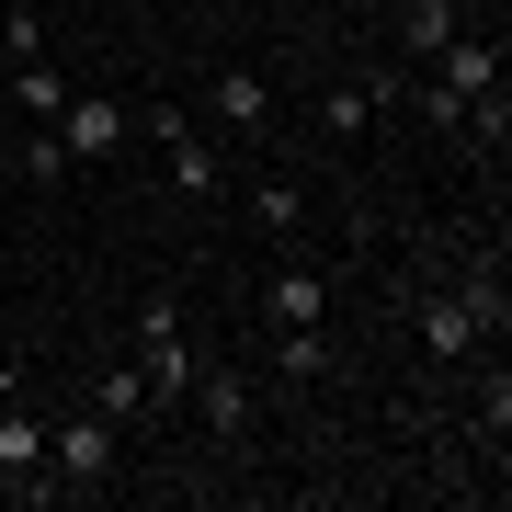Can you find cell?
I'll return each mask as SVG.
<instances>
[{
  "instance_id": "cell-1",
  "label": "cell",
  "mask_w": 512,
  "mask_h": 512,
  "mask_svg": "<svg viewBox=\"0 0 512 512\" xmlns=\"http://www.w3.org/2000/svg\"><path fill=\"white\" fill-rule=\"evenodd\" d=\"M0 490L12 501H57V478H46V410H35L23 376H0Z\"/></svg>"
},
{
  "instance_id": "cell-2",
  "label": "cell",
  "mask_w": 512,
  "mask_h": 512,
  "mask_svg": "<svg viewBox=\"0 0 512 512\" xmlns=\"http://www.w3.org/2000/svg\"><path fill=\"white\" fill-rule=\"evenodd\" d=\"M46 478H57V490H103V478H114V421L103 410H69L46 433Z\"/></svg>"
},
{
  "instance_id": "cell-3",
  "label": "cell",
  "mask_w": 512,
  "mask_h": 512,
  "mask_svg": "<svg viewBox=\"0 0 512 512\" xmlns=\"http://www.w3.org/2000/svg\"><path fill=\"white\" fill-rule=\"evenodd\" d=\"M137 376H148V399L205 376V365H194V342H183V308H171V296H148V308H137Z\"/></svg>"
},
{
  "instance_id": "cell-4",
  "label": "cell",
  "mask_w": 512,
  "mask_h": 512,
  "mask_svg": "<svg viewBox=\"0 0 512 512\" xmlns=\"http://www.w3.org/2000/svg\"><path fill=\"white\" fill-rule=\"evenodd\" d=\"M57 148H69V160H114V148H126V103L69 92V103H57Z\"/></svg>"
},
{
  "instance_id": "cell-5",
  "label": "cell",
  "mask_w": 512,
  "mask_h": 512,
  "mask_svg": "<svg viewBox=\"0 0 512 512\" xmlns=\"http://www.w3.org/2000/svg\"><path fill=\"white\" fill-rule=\"evenodd\" d=\"M137 126L160 137V160H171V183H183V194H217V148L194 137V114H171V103H160V114H137Z\"/></svg>"
},
{
  "instance_id": "cell-6",
  "label": "cell",
  "mask_w": 512,
  "mask_h": 512,
  "mask_svg": "<svg viewBox=\"0 0 512 512\" xmlns=\"http://www.w3.org/2000/svg\"><path fill=\"white\" fill-rule=\"evenodd\" d=\"M433 92H456V103H490L501 92V35H456L433 57Z\"/></svg>"
},
{
  "instance_id": "cell-7",
  "label": "cell",
  "mask_w": 512,
  "mask_h": 512,
  "mask_svg": "<svg viewBox=\"0 0 512 512\" xmlns=\"http://www.w3.org/2000/svg\"><path fill=\"white\" fill-rule=\"evenodd\" d=\"M205 114H217L228 137H262V126H274V80H262V69H217V92H205Z\"/></svg>"
},
{
  "instance_id": "cell-8",
  "label": "cell",
  "mask_w": 512,
  "mask_h": 512,
  "mask_svg": "<svg viewBox=\"0 0 512 512\" xmlns=\"http://www.w3.org/2000/svg\"><path fill=\"white\" fill-rule=\"evenodd\" d=\"M421 353H444V365H456V353H478V342H490V330H478V308H467V285L456 296H421Z\"/></svg>"
},
{
  "instance_id": "cell-9",
  "label": "cell",
  "mask_w": 512,
  "mask_h": 512,
  "mask_svg": "<svg viewBox=\"0 0 512 512\" xmlns=\"http://www.w3.org/2000/svg\"><path fill=\"white\" fill-rule=\"evenodd\" d=\"M456 35H467V12H456V0H399V57H410V69H433Z\"/></svg>"
},
{
  "instance_id": "cell-10",
  "label": "cell",
  "mask_w": 512,
  "mask_h": 512,
  "mask_svg": "<svg viewBox=\"0 0 512 512\" xmlns=\"http://www.w3.org/2000/svg\"><path fill=\"white\" fill-rule=\"evenodd\" d=\"M319 308H330V285L308 274V262H285V274L262 285V319H274V330H319Z\"/></svg>"
},
{
  "instance_id": "cell-11",
  "label": "cell",
  "mask_w": 512,
  "mask_h": 512,
  "mask_svg": "<svg viewBox=\"0 0 512 512\" xmlns=\"http://www.w3.org/2000/svg\"><path fill=\"white\" fill-rule=\"evenodd\" d=\"M194 410H205V433H217V444L251 433V387H228V376H194Z\"/></svg>"
},
{
  "instance_id": "cell-12",
  "label": "cell",
  "mask_w": 512,
  "mask_h": 512,
  "mask_svg": "<svg viewBox=\"0 0 512 512\" xmlns=\"http://www.w3.org/2000/svg\"><path fill=\"white\" fill-rule=\"evenodd\" d=\"M274 376L285 387H319L330 376V342H319V330H274Z\"/></svg>"
},
{
  "instance_id": "cell-13",
  "label": "cell",
  "mask_w": 512,
  "mask_h": 512,
  "mask_svg": "<svg viewBox=\"0 0 512 512\" xmlns=\"http://www.w3.org/2000/svg\"><path fill=\"white\" fill-rule=\"evenodd\" d=\"M319 126L330 137H365L376 126V92H365V80H330V92H319Z\"/></svg>"
},
{
  "instance_id": "cell-14",
  "label": "cell",
  "mask_w": 512,
  "mask_h": 512,
  "mask_svg": "<svg viewBox=\"0 0 512 512\" xmlns=\"http://www.w3.org/2000/svg\"><path fill=\"white\" fill-rule=\"evenodd\" d=\"M12 103L35 114V126H57V103H69V80H57L46 57H23V69H12Z\"/></svg>"
},
{
  "instance_id": "cell-15",
  "label": "cell",
  "mask_w": 512,
  "mask_h": 512,
  "mask_svg": "<svg viewBox=\"0 0 512 512\" xmlns=\"http://www.w3.org/2000/svg\"><path fill=\"white\" fill-rule=\"evenodd\" d=\"M251 217L274 228V239H296V228H308V194H296L285 171H274V183H251Z\"/></svg>"
},
{
  "instance_id": "cell-16",
  "label": "cell",
  "mask_w": 512,
  "mask_h": 512,
  "mask_svg": "<svg viewBox=\"0 0 512 512\" xmlns=\"http://www.w3.org/2000/svg\"><path fill=\"white\" fill-rule=\"evenodd\" d=\"M92 410H103V421H137V410H148V376H137V365L92 376Z\"/></svg>"
},
{
  "instance_id": "cell-17",
  "label": "cell",
  "mask_w": 512,
  "mask_h": 512,
  "mask_svg": "<svg viewBox=\"0 0 512 512\" xmlns=\"http://www.w3.org/2000/svg\"><path fill=\"white\" fill-rule=\"evenodd\" d=\"M23 171H35V183H69L80 160H69V148H57V126H35V148H23Z\"/></svg>"
},
{
  "instance_id": "cell-18",
  "label": "cell",
  "mask_w": 512,
  "mask_h": 512,
  "mask_svg": "<svg viewBox=\"0 0 512 512\" xmlns=\"http://www.w3.org/2000/svg\"><path fill=\"white\" fill-rule=\"evenodd\" d=\"M183 12H217V0H183Z\"/></svg>"
},
{
  "instance_id": "cell-19",
  "label": "cell",
  "mask_w": 512,
  "mask_h": 512,
  "mask_svg": "<svg viewBox=\"0 0 512 512\" xmlns=\"http://www.w3.org/2000/svg\"><path fill=\"white\" fill-rule=\"evenodd\" d=\"M0 12H12V0H0Z\"/></svg>"
}]
</instances>
